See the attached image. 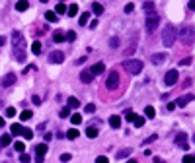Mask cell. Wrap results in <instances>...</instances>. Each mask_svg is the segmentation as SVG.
I'll list each match as a JSON object with an SVG mask.
<instances>
[{"mask_svg": "<svg viewBox=\"0 0 195 163\" xmlns=\"http://www.w3.org/2000/svg\"><path fill=\"white\" fill-rule=\"evenodd\" d=\"M31 117H33V113H31V111H24V113L20 115V118H21V121H30Z\"/></svg>", "mask_w": 195, "mask_h": 163, "instance_id": "obj_35", "label": "cell"}, {"mask_svg": "<svg viewBox=\"0 0 195 163\" xmlns=\"http://www.w3.org/2000/svg\"><path fill=\"white\" fill-rule=\"evenodd\" d=\"M109 124H111L113 128H119V126H121V117H117V115L109 117Z\"/></svg>", "mask_w": 195, "mask_h": 163, "instance_id": "obj_17", "label": "cell"}, {"mask_svg": "<svg viewBox=\"0 0 195 163\" xmlns=\"http://www.w3.org/2000/svg\"><path fill=\"white\" fill-rule=\"evenodd\" d=\"M63 118H67V117H70V107H63L61 109V113H59Z\"/></svg>", "mask_w": 195, "mask_h": 163, "instance_id": "obj_37", "label": "cell"}, {"mask_svg": "<svg viewBox=\"0 0 195 163\" xmlns=\"http://www.w3.org/2000/svg\"><path fill=\"white\" fill-rule=\"evenodd\" d=\"M166 58H168L166 53H156L150 56V60H152V64H162V62H166Z\"/></svg>", "mask_w": 195, "mask_h": 163, "instance_id": "obj_10", "label": "cell"}, {"mask_svg": "<svg viewBox=\"0 0 195 163\" xmlns=\"http://www.w3.org/2000/svg\"><path fill=\"white\" fill-rule=\"evenodd\" d=\"M21 136H24L26 140H31V138H33V130H30V128H21Z\"/></svg>", "mask_w": 195, "mask_h": 163, "instance_id": "obj_27", "label": "cell"}, {"mask_svg": "<svg viewBox=\"0 0 195 163\" xmlns=\"http://www.w3.org/2000/svg\"><path fill=\"white\" fill-rule=\"evenodd\" d=\"M6 117L14 118V117H16V109H14V107H8V109H6Z\"/></svg>", "mask_w": 195, "mask_h": 163, "instance_id": "obj_41", "label": "cell"}, {"mask_svg": "<svg viewBox=\"0 0 195 163\" xmlns=\"http://www.w3.org/2000/svg\"><path fill=\"white\" fill-rule=\"evenodd\" d=\"M64 12H67V6H64L63 2H59V4H57V8H55V14L59 16V14H64Z\"/></svg>", "mask_w": 195, "mask_h": 163, "instance_id": "obj_31", "label": "cell"}, {"mask_svg": "<svg viewBox=\"0 0 195 163\" xmlns=\"http://www.w3.org/2000/svg\"><path fill=\"white\" fill-rule=\"evenodd\" d=\"M164 82H166V86H174L176 82H178V70H170L164 76Z\"/></svg>", "mask_w": 195, "mask_h": 163, "instance_id": "obj_9", "label": "cell"}, {"mask_svg": "<svg viewBox=\"0 0 195 163\" xmlns=\"http://www.w3.org/2000/svg\"><path fill=\"white\" fill-rule=\"evenodd\" d=\"M67 138H68V140H76V138H78V130H76V128H70V130L67 132Z\"/></svg>", "mask_w": 195, "mask_h": 163, "instance_id": "obj_28", "label": "cell"}, {"mask_svg": "<svg viewBox=\"0 0 195 163\" xmlns=\"http://www.w3.org/2000/svg\"><path fill=\"white\" fill-rule=\"evenodd\" d=\"M76 39V33L74 31H67V41H74Z\"/></svg>", "mask_w": 195, "mask_h": 163, "instance_id": "obj_49", "label": "cell"}, {"mask_svg": "<svg viewBox=\"0 0 195 163\" xmlns=\"http://www.w3.org/2000/svg\"><path fill=\"white\" fill-rule=\"evenodd\" d=\"M193 142H195V136H193Z\"/></svg>", "mask_w": 195, "mask_h": 163, "instance_id": "obj_61", "label": "cell"}, {"mask_svg": "<svg viewBox=\"0 0 195 163\" xmlns=\"http://www.w3.org/2000/svg\"><path fill=\"white\" fill-rule=\"evenodd\" d=\"M174 109H176V103H168V105H166V111H168V113L174 111Z\"/></svg>", "mask_w": 195, "mask_h": 163, "instance_id": "obj_51", "label": "cell"}, {"mask_svg": "<svg viewBox=\"0 0 195 163\" xmlns=\"http://www.w3.org/2000/svg\"><path fill=\"white\" fill-rule=\"evenodd\" d=\"M179 64H182V66L191 64V56H185V58H182V60H179Z\"/></svg>", "mask_w": 195, "mask_h": 163, "instance_id": "obj_47", "label": "cell"}, {"mask_svg": "<svg viewBox=\"0 0 195 163\" xmlns=\"http://www.w3.org/2000/svg\"><path fill=\"white\" fill-rule=\"evenodd\" d=\"M125 118H127V121H131V122H133V121H135V118H137V115L133 113V111H129V113L125 115Z\"/></svg>", "mask_w": 195, "mask_h": 163, "instance_id": "obj_46", "label": "cell"}, {"mask_svg": "<svg viewBox=\"0 0 195 163\" xmlns=\"http://www.w3.org/2000/svg\"><path fill=\"white\" fill-rule=\"evenodd\" d=\"M189 10H195V0H189Z\"/></svg>", "mask_w": 195, "mask_h": 163, "instance_id": "obj_55", "label": "cell"}, {"mask_svg": "<svg viewBox=\"0 0 195 163\" xmlns=\"http://www.w3.org/2000/svg\"><path fill=\"white\" fill-rule=\"evenodd\" d=\"M80 80L84 82V84H90V82L94 80V74H92L90 70H82V74H80Z\"/></svg>", "mask_w": 195, "mask_h": 163, "instance_id": "obj_13", "label": "cell"}, {"mask_svg": "<svg viewBox=\"0 0 195 163\" xmlns=\"http://www.w3.org/2000/svg\"><path fill=\"white\" fill-rule=\"evenodd\" d=\"M84 111H86V113H88V115H92L94 111H96V105H92V103H88V105L84 107Z\"/></svg>", "mask_w": 195, "mask_h": 163, "instance_id": "obj_42", "label": "cell"}, {"mask_svg": "<svg viewBox=\"0 0 195 163\" xmlns=\"http://www.w3.org/2000/svg\"><path fill=\"white\" fill-rule=\"evenodd\" d=\"M31 101L35 103V105H39V103H41V97H39V95H33V97H31Z\"/></svg>", "mask_w": 195, "mask_h": 163, "instance_id": "obj_52", "label": "cell"}, {"mask_svg": "<svg viewBox=\"0 0 195 163\" xmlns=\"http://www.w3.org/2000/svg\"><path fill=\"white\" fill-rule=\"evenodd\" d=\"M105 87H107V90H117V87H119V74L117 72H111L109 76H107Z\"/></svg>", "mask_w": 195, "mask_h": 163, "instance_id": "obj_5", "label": "cell"}, {"mask_svg": "<svg viewBox=\"0 0 195 163\" xmlns=\"http://www.w3.org/2000/svg\"><path fill=\"white\" fill-rule=\"evenodd\" d=\"M176 144L179 146V148H183V150H187V136H185V132H182V134H178L176 136Z\"/></svg>", "mask_w": 195, "mask_h": 163, "instance_id": "obj_11", "label": "cell"}, {"mask_svg": "<svg viewBox=\"0 0 195 163\" xmlns=\"http://www.w3.org/2000/svg\"><path fill=\"white\" fill-rule=\"evenodd\" d=\"M21 128H24V126H21V124H12V136H20L21 134Z\"/></svg>", "mask_w": 195, "mask_h": 163, "instance_id": "obj_22", "label": "cell"}, {"mask_svg": "<svg viewBox=\"0 0 195 163\" xmlns=\"http://www.w3.org/2000/svg\"><path fill=\"white\" fill-rule=\"evenodd\" d=\"M158 24H160V16H158V14H148V16H146V31L148 33H152L154 31V29L158 27Z\"/></svg>", "mask_w": 195, "mask_h": 163, "instance_id": "obj_4", "label": "cell"}, {"mask_svg": "<svg viewBox=\"0 0 195 163\" xmlns=\"http://www.w3.org/2000/svg\"><path fill=\"white\" fill-rule=\"evenodd\" d=\"M144 115H146L148 118H154V115H156V111H154V107H152V105H148L146 109H144Z\"/></svg>", "mask_w": 195, "mask_h": 163, "instance_id": "obj_26", "label": "cell"}, {"mask_svg": "<svg viewBox=\"0 0 195 163\" xmlns=\"http://www.w3.org/2000/svg\"><path fill=\"white\" fill-rule=\"evenodd\" d=\"M154 163H164V161H162V159H158V157H156V159H154Z\"/></svg>", "mask_w": 195, "mask_h": 163, "instance_id": "obj_58", "label": "cell"}, {"mask_svg": "<svg viewBox=\"0 0 195 163\" xmlns=\"http://www.w3.org/2000/svg\"><path fill=\"white\" fill-rule=\"evenodd\" d=\"M14 82H16V74H6V76L2 78V82H0V84H2L4 87H8V86H12Z\"/></svg>", "mask_w": 195, "mask_h": 163, "instance_id": "obj_12", "label": "cell"}, {"mask_svg": "<svg viewBox=\"0 0 195 163\" xmlns=\"http://www.w3.org/2000/svg\"><path fill=\"white\" fill-rule=\"evenodd\" d=\"M135 45H137V41L133 39L131 43H129V47L125 49V55H133V53H135Z\"/></svg>", "mask_w": 195, "mask_h": 163, "instance_id": "obj_32", "label": "cell"}, {"mask_svg": "<svg viewBox=\"0 0 195 163\" xmlns=\"http://www.w3.org/2000/svg\"><path fill=\"white\" fill-rule=\"evenodd\" d=\"M27 6H30V2H27V0H18L16 10H18V12H26V10H27Z\"/></svg>", "mask_w": 195, "mask_h": 163, "instance_id": "obj_16", "label": "cell"}, {"mask_svg": "<svg viewBox=\"0 0 195 163\" xmlns=\"http://www.w3.org/2000/svg\"><path fill=\"white\" fill-rule=\"evenodd\" d=\"M70 157H72L70 153H63V155H61V161H63V163H68V161H70Z\"/></svg>", "mask_w": 195, "mask_h": 163, "instance_id": "obj_48", "label": "cell"}, {"mask_svg": "<svg viewBox=\"0 0 195 163\" xmlns=\"http://www.w3.org/2000/svg\"><path fill=\"white\" fill-rule=\"evenodd\" d=\"M10 142H12V134H2L0 136V144L2 146H10Z\"/></svg>", "mask_w": 195, "mask_h": 163, "instance_id": "obj_20", "label": "cell"}, {"mask_svg": "<svg viewBox=\"0 0 195 163\" xmlns=\"http://www.w3.org/2000/svg\"><path fill=\"white\" fill-rule=\"evenodd\" d=\"M12 51H14V58H16L18 62L26 60V47H12Z\"/></svg>", "mask_w": 195, "mask_h": 163, "instance_id": "obj_7", "label": "cell"}, {"mask_svg": "<svg viewBox=\"0 0 195 163\" xmlns=\"http://www.w3.org/2000/svg\"><path fill=\"white\" fill-rule=\"evenodd\" d=\"M64 60V55L61 53V51H53L51 55H49V62L51 64H61Z\"/></svg>", "mask_w": 195, "mask_h": 163, "instance_id": "obj_8", "label": "cell"}, {"mask_svg": "<svg viewBox=\"0 0 195 163\" xmlns=\"http://www.w3.org/2000/svg\"><path fill=\"white\" fill-rule=\"evenodd\" d=\"M96 163H109V161H107V157H104V155H100V157L96 159Z\"/></svg>", "mask_w": 195, "mask_h": 163, "instance_id": "obj_50", "label": "cell"}, {"mask_svg": "<svg viewBox=\"0 0 195 163\" xmlns=\"http://www.w3.org/2000/svg\"><path fill=\"white\" fill-rule=\"evenodd\" d=\"M14 150H16V152H20V153H21V152H24V150H26V144H24V142H16V144H14Z\"/></svg>", "mask_w": 195, "mask_h": 163, "instance_id": "obj_36", "label": "cell"}, {"mask_svg": "<svg viewBox=\"0 0 195 163\" xmlns=\"http://www.w3.org/2000/svg\"><path fill=\"white\" fill-rule=\"evenodd\" d=\"M43 159H45L43 155H37V157H35V161H37V163H43Z\"/></svg>", "mask_w": 195, "mask_h": 163, "instance_id": "obj_54", "label": "cell"}, {"mask_svg": "<svg viewBox=\"0 0 195 163\" xmlns=\"http://www.w3.org/2000/svg\"><path fill=\"white\" fill-rule=\"evenodd\" d=\"M12 47H26L24 35H21L20 31H14V33H12Z\"/></svg>", "mask_w": 195, "mask_h": 163, "instance_id": "obj_6", "label": "cell"}, {"mask_svg": "<svg viewBox=\"0 0 195 163\" xmlns=\"http://www.w3.org/2000/svg\"><path fill=\"white\" fill-rule=\"evenodd\" d=\"M133 10H135V6H133V4H127V6H125V12H127V14H131Z\"/></svg>", "mask_w": 195, "mask_h": 163, "instance_id": "obj_53", "label": "cell"}, {"mask_svg": "<svg viewBox=\"0 0 195 163\" xmlns=\"http://www.w3.org/2000/svg\"><path fill=\"white\" fill-rule=\"evenodd\" d=\"M104 70H105V66H104L102 62H98V64H94V66H92V68H90V72L94 74V76H98V74H102Z\"/></svg>", "mask_w": 195, "mask_h": 163, "instance_id": "obj_15", "label": "cell"}, {"mask_svg": "<svg viewBox=\"0 0 195 163\" xmlns=\"http://www.w3.org/2000/svg\"><path fill=\"white\" fill-rule=\"evenodd\" d=\"M127 163H137V159H129V161H127Z\"/></svg>", "mask_w": 195, "mask_h": 163, "instance_id": "obj_59", "label": "cell"}, {"mask_svg": "<svg viewBox=\"0 0 195 163\" xmlns=\"http://www.w3.org/2000/svg\"><path fill=\"white\" fill-rule=\"evenodd\" d=\"M183 163H195V155H191V153H187L185 157H183Z\"/></svg>", "mask_w": 195, "mask_h": 163, "instance_id": "obj_43", "label": "cell"}, {"mask_svg": "<svg viewBox=\"0 0 195 163\" xmlns=\"http://www.w3.org/2000/svg\"><path fill=\"white\" fill-rule=\"evenodd\" d=\"M86 136H88V138H96L98 136V128L88 126V128H86Z\"/></svg>", "mask_w": 195, "mask_h": 163, "instance_id": "obj_24", "label": "cell"}, {"mask_svg": "<svg viewBox=\"0 0 195 163\" xmlns=\"http://www.w3.org/2000/svg\"><path fill=\"white\" fill-rule=\"evenodd\" d=\"M20 161H21V163H30L31 159H30V155H27V153H24V152H21V155H20Z\"/></svg>", "mask_w": 195, "mask_h": 163, "instance_id": "obj_44", "label": "cell"}, {"mask_svg": "<svg viewBox=\"0 0 195 163\" xmlns=\"http://www.w3.org/2000/svg\"><path fill=\"white\" fill-rule=\"evenodd\" d=\"M41 2H47V0H41Z\"/></svg>", "mask_w": 195, "mask_h": 163, "instance_id": "obj_60", "label": "cell"}, {"mask_svg": "<svg viewBox=\"0 0 195 163\" xmlns=\"http://www.w3.org/2000/svg\"><path fill=\"white\" fill-rule=\"evenodd\" d=\"M53 39H55V43H61V41H67V35H64L63 31H55Z\"/></svg>", "mask_w": 195, "mask_h": 163, "instance_id": "obj_19", "label": "cell"}, {"mask_svg": "<svg viewBox=\"0 0 195 163\" xmlns=\"http://www.w3.org/2000/svg\"><path fill=\"white\" fill-rule=\"evenodd\" d=\"M144 10H146L148 14L154 12V2H144Z\"/></svg>", "mask_w": 195, "mask_h": 163, "instance_id": "obj_40", "label": "cell"}, {"mask_svg": "<svg viewBox=\"0 0 195 163\" xmlns=\"http://www.w3.org/2000/svg\"><path fill=\"white\" fill-rule=\"evenodd\" d=\"M92 12L96 14V16H102V14H104V6L98 4V2H94V4H92Z\"/></svg>", "mask_w": 195, "mask_h": 163, "instance_id": "obj_18", "label": "cell"}, {"mask_svg": "<svg viewBox=\"0 0 195 163\" xmlns=\"http://www.w3.org/2000/svg\"><path fill=\"white\" fill-rule=\"evenodd\" d=\"M4 43H6V39H4V37H0V47H2Z\"/></svg>", "mask_w": 195, "mask_h": 163, "instance_id": "obj_56", "label": "cell"}, {"mask_svg": "<svg viewBox=\"0 0 195 163\" xmlns=\"http://www.w3.org/2000/svg\"><path fill=\"white\" fill-rule=\"evenodd\" d=\"M67 14H68V16H70V18H74V16H76V14H78V6H76V4H72V6H68V8H67Z\"/></svg>", "mask_w": 195, "mask_h": 163, "instance_id": "obj_23", "label": "cell"}, {"mask_svg": "<svg viewBox=\"0 0 195 163\" xmlns=\"http://www.w3.org/2000/svg\"><path fill=\"white\" fill-rule=\"evenodd\" d=\"M31 53L33 55H41V43L39 41H35L33 45H31Z\"/></svg>", "mask_w": 195, "mask_h": 163, "instance_id": "obj_25", "label": "cell"}, {"mask_svg": "<svg viewBox=\"0 0 195 163\" xmlns=\"http://www.w3.org/2000/svg\"><path fill=\"white\" fill-rule=\"evenodd\" d=\"M176 37H178V33H176V27L172 25V24H168L164 27V33H162V43L166 47H172L174 45V41H176Z\"/></svg>", "mask_w": 195, "mask_h": 163, "instance_id": "obj_2", "label": "cell"}, {"mask_svg": "<svg viewBox=\"0 0 195 163\" xmlns=\"http://www.w3.org/2000/svg\"><path fill=\"white\" fill-rule=\"evenodd\" d=\"M78 105H80V101H78L76 97H70V99H68V107H70V109H76Z\"/></svg>", "mask_w": 195, "mask_h": 163, "instance_id": "obj_34", "label": "cell"}, {"mask_svg": "<svg viewBox=\"0 0 195 163\" xmlns=\"http://www.w3.org/2000/svg\"><path fill=\"white\" fill-rule=\"evenodd\" d=\"M133 122H135V126H142V124H144V118H142V117H137Z\"/></svg>", "mask_w": 195, "mask_h": 163, "instance_id": "obj_45", "label": "cell"}, {"mask_svg": "<svg viewBox=\"0 0 195 163\" xmlns=\"http://www.w3.org/2000/svg\"><path fill=\"white\" fill-rule=\"evenodd\" d=\"M123 68H125L129 74L137 76V74H141V72H142V62H141V60H137V58H127V60L123 62Z\"/></svg>", "mask_w": 195, "mask_h": 163, "instance_id": "obj_3", "label": "cell"}, {"mask_svg": "<svg viewBox=\"0 0 195 163\" xmlns=\"http://www.w3.org/2000/svg\"><path fill=\"white\" fill-rule=\"evenodd\" d=\"M195 99V95H185V97H179L178 101H176V105H179V107H185L189 101H193Z\"/></svg>", "mask_w": 195, "mask_h": 163, "instance_id": "obj_14", "label": "cell"}, {"mask_svg": "<svg viewBox=\"0 0 195 163\" xmlns=\"http://www.w3.org/2000/svg\"><path fill=\"white\" fill-rule=\"evenodd\" d=\"M109 47L111 49H117L119 47V39H117V37H111V39H109Z\"/></svg>", "mask_w": 195, "mask_h": 163, "instance_id": "obj_39", "label": "cell"}, {"mask_svg": "<svg viewBox=\"0 0 195 163\" xmlns=\"http://www.w3.org/2000/svg\"><path fill=\"white\" fill-rule=\"evenodd\" d=\"M178 37L182 39V43H185V45H193L195 43V27L193 25H183L178 31Z\"/></svg>", "mask_w": 195, "mask_h": 163, "instance_id": "obj_1", "label": "cell"}, {"mask_svg": "<svg viewBox=\"0 0 195 163\" xmlns=\"http://www.w3.org/2000/svg\"><path fill=\"white\" fill-rule=\"evenodd\" d=\"M131 152H133L131 148H125V150H121V152H119V155H117V157H119V159H125L127 155H131Z\"/></svg>", "mask_w": 195, "mask_h": 163, "instance_id": "obj_29", "label": "cell"}, {"mask_svg": "<svg viewBox=\"0 0 195 163\" xmlns=\"http://www.w3.org/2000/svg\"><path fill=\"white\" fill-rule=\"evenodd\" d=\"M70 121H72V124H80L82 122V115H78V113L70 115Z\"/></svg>", "mask_w": 195, "mask_h": 163, "instance_id": "obj_30", "label": "cell"}, {"mask_svg": "<svg viewBox=\"0 0 195 163\" xmlns=\"http://www.w3.org/2000/svg\"><path fill=\"white\" fill-rule=\"evenodd\" d=\"M35 153H37V155H43V157H45V153H47V146H45V144H39L37 148H35Z\"/></svg>", "mask_w": 195, "mask_h": 163, "instance_id": "obj_21", "label": "cell"}, {"mask_svg": "<svg viewBox=\"0 0 195 163\" xmlns=\"http://www.w3.org/2000/svg\"><path fill=\"white\" fill-rule=\"evenodd\" d=\"M0 126H4V118L2 117H0Z\"/></svg>", "mask_w": 195, "mask_h": 163, "instance_id": "obj_57", "label": "cell"}, {"mask_svg": "<svg viewBox=\"0 0 195 163\" xmlns=\"http://www.w3.org/2000/svg\"><path fill=\"white\" fill-rule=\"evenodd\" d=\"M45 18H47V21H57L59 20V16H57L55 12H45Z\"/></svg>", "mask_w": 195, "mask_h": 163, "instance_id": "obj_33", "label": "cell"}, {"mask_svg": "<svg viewBox=\"0 0 195 163\" xmlns=\"http://www.w3.org/2000/svg\"><path fill=\"white\" fill-rule=\"evenodd\" d=\"M88 18H90V14H88V12H84L82 16H80V25H86V24H88Z\"/></svg>", "mask_w": 195, "mask_h": 163, "instance_id": "obj_38", "label": "cell"}]
</instances>
